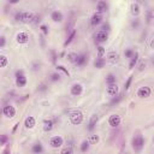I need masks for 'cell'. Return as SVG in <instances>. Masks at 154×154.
I'll list each match as a JSON object with an SVG mask.
<instances>
[{
  "mask_svg": "<svg viewBox=\"0 0 154 154\" xmlns=\"http://www.w3.org/2000/svg\"><path fill=\"white\" fill-rule=\"evenodd\" d=\"M153 64H154V57H153Z\"/></svg>",
  "mask_w": 154,
  "mask_h": 154,
  "instance_id": "cell-49",
  "label": "cell"
},
{
  "mask_svg": "<svg viewBox=\"0 0 154 154\" xmlns=\"http://www.w3.org/2000/svg\"><path fill=\"white\" fill-rule=\"evenodd\" d=\"M51 18H52V21L55 22V23H60V22L63 21V18H64V16H63V13H61L60 11L55 10V11H52Z\"/></svg>",
  "mask_w": 154,
  "mask_h": 154,
  "instance_id": "cell-15",
  "label": "cell"
},
{
  "mask_svg": "<svg viewBox=\"0 0 154 154\" xmlns=\"http://www.w3.org/2000/svg\"><path fill=\"white\" fill-rule=\"evenodd\" d=\"M120 122H122V118L118 115H112L108 118V124L111 128H118L120 125Z\"/></svg>",
  "mask_w": 154,
  "mask_h": 154,
  "instance_id": "cell-10",
  "label": "cell"
},
{
  "mask_svg": "<svg viewBox=\"0 0 154 154\" xmlns=\"http://www.w3.org/2000/svg\"><path fill=\"white\" fill-rule=\"evenodd\" d=\"M134 54H135V52L131 50V48H128V50H125V52H124V57L128 59H131L134 57Z\"/></svg>",
  "mask_w": 154,
  "mask_h": 154,
  "instance_id": "cell-31",
  "label": "cell"
},
{
  "mask_svg": "<svg viewBox=\"0 0 154 154\" xmlns=\"http://www.w3.org/2000/svg\"><path fill=\"white\" fill-rule=\"evenodd\" d=\"M40 15H35V19H34V24H37L39 22H40Z\"/></svg>",
  "mask_w": 154,
  "mask_h": 154,
  "instance_id": "cell-43",
  "label": "cell"
},
{
  "mask_svg": "<svg viewBox=\"0 0 154 154\" xmlns=\"http://www.w3.org/2000/svg\"><path fill=\"white\" fill-rule=\"evenodd\" d=\"M31 152H33L34 154H42V152H44L42 144L40 143V142L34 143V144H33V147H31Z\"/></svg>",
  "mask_w": 154,
  "mask_h": 154,
  "instance_id": "cell-21",
  "label": "cell"
},
{
  "mask_svg": "<svg viewBox=\"0 0 154 154\" xmlns=\"http://www.w3.org/2000/svg\"><path fill=\"white\" fill-rule=\"evenodd\" d=\"M131 144H133V149L136 153H140L142 151V148L144 147V139H143V136L142 135L134 136V139L131 141Z\"/></svg>",
  "mask_w": 154,
  "mask_h": 154,
  "instance_id": "cell-1",
  "label": "cell"
},
{
  "mask_svg": "<svg viewBox=\"0 0 154 154\" xmlns=\"http://www.w3.org/2000/svg\"><path fill=\"white\" fill-rule=\"evenodd\" d=\"M35 19V15L33 12H29V11H23L22 12V21L23 23L29 24V23H34Z\"/></svg>",
  "mask_w": 154,
  "mask_h": 154,
  "instance_id": "cell-5",
  "label": "cell"
},
{
  "mask_svg": "<svg viewBox=\"0 0 154 154\" xmlns=\"http://www.w3.org/2000/svg\"><path fill=\"white\" fill-rule=\"evenodd\" d=\"M60 154H74V149L71 147H65L60 151Z\"/></svg>",
  "mask_w": 154,
  "mask_h": 154,
  "instance_id": "cell-32",
  "label": "cell"
},
{
  "mask_svg": "<svg viewBox=\"0 0 154 154\" xmlns=\"http://www.w3.org/2000/svg\"><path fill=\"white\" fill-rule=\"evenodd\" d=\"M149 47L152 48V50H154V39L151 40V42H149Z\"/></svg>",
  "mask_w": 154,
  "mask_h": 154,
  "instance_id": "cell-45",
  "label": "cell"
},
{
  "mask_svg": "<svg viewBox=\"0 0 154 154\" xmlns=\"http://www.w3.org/2000/svg\"><path fill=\"white\" fill-rule=\"evenodd\" d=\"M144 68H146V63H144V61L140 63V65H139V71H142Z\"/></svg>",
  "mask_w": 154,
  "mask_h": 154,
  "instance_id": "cell-42",
  "label": "cell"
},
{
  "mask_svg": "<svg viewBox=\"0 0 154 154\" xmlns=\"http://www.w3.org/2000/svg\"><path fill=\"white\" fill-rule=\"evenodd\" d=\"M53 126H54L53 120L48 119V120H45V122H44V131L50 133V131L52 130V129H53Z\"/></svg>",
  "mask_w": 154,
  "mask_h": 154,
  "instance_id": "cell-22",
  "label": "cell"
},
{
  "mask_svg": "<svg viewBox=\"0 0 154 154\" xmlns=\"http://www.w3.org/2000/svg\"><path fill=\"white\" fill-rule=\"evenodd\" d=\"M120 100H122V96H120V95L118 96L117 99H116V98H113V100L111 101V105H115V104H117V102H118V101H120Z\"/></svg>",
  "mask_w": 154,
  "mask_h": 154,
  "instance_id": "cell-41",
  "label": "cell"
},
{
  "mask_svg": "<svg viewBox=\"0 0 154 154\" xmlns=\"http://www.w3.org/2000/svg\"><path fill=\"white\" fill-rule=\"evenodd\" d=\"M133 27H134V28H137V27H139V19H136V21L133 22Z\"/></svg>",
  "mask_w": 154,
  "mask_h": 154,
  "instance_id": "cell-44",
  "label": "cell"
},
{
  "mask_svg": "<svg viewBox=\"0 0 154 154\" xmlns=\"http://www.w3.org/2000/svg\"><path fill=\"white\" fill-rule=\"evenodd\" d=\"M7 63H9V59H7V57L4 55V54L0 55V66H1V68H6Z\"/></svg>",
  "mask_w": 154,
  "mask_h": 154,
  "instance_id": "cell-29",
  "label": "cell"
},
{
  "mask_svg": "<svg viewBox=\"0 0 154 154\" xmlns=\"http://www.w3.org/2000/svg\"><path fill=\"white\" fill-rule=\"evenodd\" d=\"M77 57H78V54H77V53L71 52V53H69V54H68V60H69V61H71V63H76Z\"/></svg>",
  "mask_w": 154,
  "mask_h": 154,
  "instance_id": "cell-30",
  "label": "cell"
},
{
  "mask_svg": "<svg viewBox=\"0 0 154 154\" xmlns=\"http://www.w3.org/2000/svg\"><path fill=\"white\" fill-rule=\"evenodd\" d=\"M88 141H89L90 144H96L100 141V137H99V135H90V136H89V139H88Z\"/></svg>",
  "mask_w": 154,
  "mask_h": 154,
  "instance_id": "cell-27",
  "label": "cell"
},
{
  "mask_svg": "<svg viewBox=\"0 0 154 154\" xmlns=\"http://www.w3.org/2000/svg\"><path fill=\"white\" fill-rule=\"evenodd\" d=\"M107 11V4L106 1H98V4H96V12L98 13H104V12H106Z\"/></svg>",
  "mask_w": 154,
  "mask_h": 154,
  "instance_id": "cell-18",
  "label": "cell"
},
{
  "mask_svg": "<svg viewBox=\"0 0 154 154\" xmlns=\"http://www.w3.org/2000/svg\"><path fill=\"white\" fill-rule=\"evenodd\" d=\"M101 22H102V15L95 12L92 16V18H90V24H92V26H94V27H96V26H99Z\"/></svg>",
  "mask_w": 154,
  "mask_h": 154,
  "instance_id": "cell-12",
  "label": "cell"
},
{
  "mask_svg": "<svg viewBox=\"0 0 154 154\" xmlns=\"http://www.w3.org/2000/svg\"><path fill=\"white\" fill-rule=\"evenodd\" d=\"M137 61H139V53L135 52L134 57L130 59V64H129V69H134V66L137 64Z\"/></svg>",
  "mask_w": 154,
  "mask_h": 154,
  "instance_id": "cell-25",
  "label": "cell"
},
{
  "mask_svg": "<svg viewBox=\"0 0 154 154\" xmlns=\"http://www.w3.org/2000/svg\"><path fill=\"white\" fill-rule=\"evenodd\" d=\"M70 122H71V124H74V125H79L81 123L83 122V113L78 111V110H75V111H72L70 113Z\"/></svg>",
  "mask_w": 154,
  "mask_h": 154,
  "instance_id": "cell-2",
  "label": "cell"
},
{
  "mask_svg": "<svg viewBox=\"0 0 154 154\" xmlns=\"http://www.w3.org/2000/svg\"><path fill=\"white\" fill-rule=\"evenodd\" d=\"M123 154H129V153H123Z\"/></svg>",
  "mask_w": 154,
  "mask_h": 154,
  "instance_id": "cell-50",
  "label": "cell"
},
{
  "mask_svg": "<svg viewBox=\"0 0 154 154\" xmlns=\"http://www.w3.org/2000/svg\"><path fill=\"white\" fill-rule=\"evenodd\" d=\"M40 29H41V31L45 34V35H47L48 34V28H47V26H45V24H42L41 27H40Z\"/></svg>",
  "mask_w": 154,
  "mask_h": 154,
  "instance_id": "cell-40",
  "label": "cell"
},
{
  "mask_svg": "<svg viewBox=\"0 0 154 154\" xmlns=\"http://www.w3.org/2000/svg\"><path fill=\"white\" fill-rule=\"evenodd\" d=\"M16 84H17V87H19V88L26 87V84H27V77L24 76L23 70L16 71Z\"/></svg>",
  "mask_w": 154,
  "mask_h": 154,
  "instance_id": "cell-3",
  "label": "cell"
},
{
  "mask_svg": "<svg viewBox=\"0 0 154 154\" xmlns=\"http://www.w3.org/2000/svg\"><path fill=\"white\" fill-rule=\"evenodd\" d=\"M89 146H90L89 141H88V140H84L82 143H81V152H82V153H86V152L89 149Z\"/></svg>",
  "mask_w": 154,
  "mask_h": 154,
  "instance_id": "cell-28",
  "label": "cell"
},
{
  "mask_svg": "<svg viewBox=\"0 0 154 154\" xmlns=\"http://www.w3.org/2000/svg\"><path fill=\"white\" fill-rule=\"evenodd\" d=\"M107 39H108V33L105 30H99L98 33L95 34V40H96V42H99V44L106 42Z\"/></svg>",
  "mask_w": 154,
  "mask_h": 154,
  "instance_id": "cell-6",
  "label": "cell"
},
{
  "mask_svg": "<svg viewBox=\"0 0 154 154\" xmlns=\"http://www.w3.org/2000/svg\"><path fill=\"white\" fill-rule=\"evenodd\" d=\"M107 60H108L110 63H112V64L118 63V61H119V54H118L117 52H110V53L107 54Z\"/></svg>",
  "mask_w": 154,
  "mask_h": 154,
  "instance_id": "cell-19",
  "label": "cell"
},
{
  "mask_svg": "<svg viewBox=\"0 0 154 154\" xmlns=\"http://www.w3.org/2000/svg\"><path fill=\"white\" fill-rule=\"evenodd\" d=\"M87 61H88V58H87V55L84 54V53H81V54H78V57H77V60H76V65L77 66H84L86 64H87Z\"/></svg>",
  "mask_w": 154,
  "mask_h": 154,
  "instance_id": "cell-16",
  "label": "cell"
},
{
  "mask_svg": "<svg viewBox=\"0 0 154 154\" xmlns=\"http://www.w3.org/2000/svg\"><path fill=\"white\" fill-rule=\"evenodd\" d=\"M106 92H107V94H108L110 96H116V95L118 94V92H119V87L117 86V83L110 84V86H107Z\"/></svg>",
  "mask_w": 154,
  "mask_h": 154,
  "instance_id": "cell-14",
  "label": "cell"
},
{
  "mask_svg": "<svg viewBox=\"0 0 154 154\" xmlns=\"http://www.w3.org/2000/svg\"><path fill=\"white\" fill-rule=\"evenodd\" d=\"M3 154H10V148H5L4 152H3Z\"/></svg>",
  "mask_w": 154,
  "mask_h": 154,
  "instance_id": "cell-47",
  "label": "cell"
},
{
  "mask_svg": "<svg viewBox=\"0 0 154 154\" xmlns=\"http://www.w3.org/2000/svg\"><path fill=\"white\" fill-rule=\"evenodd\" d=\"M16 41L21 45H24L29 41V34L27 31H19V33L16 35Z\"/></svg>",
  "mask_w": 154,
  "mask_h": 154,
  "instance_id": "cell-8",
  "label": "cell"
},
{
  "mask_svg": "<svg viewBox=\"0 0 154 154\" xmlns=\"http://www.w3.org/2000/svg\"><path fill=\"white\" fill-rule=\"evenodd\" d=\"M105 64H106V60H105V58H96L95 61H94V66L96 69H102L105 66Z\"/></svg>",
  "mask_w": 154,
  "mask_h": 154,
  "instance_id": "cell-24",
  "label": "cell"
},
{
  "mask_svg": "<svg viewBox=\"0 0 154 154\" xmlns=\"http://www.w3.org/2000/svg\"><path fill=\"white\" fill-rule=\"evenodd\" d=\"M76 34H77V31H76V29H74L71 31V33L69 34V36H68V39L65 40V42H64V47H66V46H69L72 41H74V39H75V36H76Z\"/></svg>",
  "mask_w": 154,
  "mask_h": 154,
  "instance_id": "cell-23",
  "label": "cell"
},
{
  "mask_svg": "<svg viewBox=\"0 0 154 154\" xmlns=\"http://www.w3.org/2000/svg\"><path fill=\"white\" fill-rule=\"evenodd\" d=\"M35 125H36V119L33 116H28L26 120H24V126L27 129H33Z\"/></svg>",
  "mask_w": 154,
  "mask_h": 154,
  "instance_id": "cell-13",
  "label": "cell"
},
{
  "mask_svg": "<svg viewBox=\"0 0 154 154\" xmlns=\"http://www.w3.org/2000/svg\"><path fill=\"white\" fill-rule=\"evenodd\" d=\"M64 144V140H63V137L61 136H53L51 137V140H50V146L52 148H59L61 147V146Z\"/></svg>",
  "mask_w": 154,
  "mask_h": 154,
  "instance_id": "cell-4",
  "label": "cell"
},
{
  "mask_svg": "<svg viewBox=\"0 0 154 154\" xmlns=\"http://www.w3.org/2000/svg\"><path fill=\"white\" fill-rule=\"evenodd\" d=\"M104 54H105V48L102 46L98 47V58H104Z\"/></svg>",
  "mask_w": 154,
  "mask_h": 154,
  "instance_id": "cell-34",
  "label": "cell"
},
{
  "mask_svg": "<svg viewBox=\"0 0 154 154\" xmlns=\"http://www.w3.org/2000/svg\"><path fill=\"white\" fill-rule=\"evenodd\" d=\"M98 120H99V117L96 116V115L92 116L90 120H89V124H88V130L89 131H92V130H94V129H95V125H96V123H98Z\"/></svg>",
  "mask_w": 154,
  "mask_h": 154,
  "instance_id": "cell-20",
  "label": "cell"
},
{
  "mask_svg": "<svg viewBox=\"0 0 154 154\" xmlns=\"http://www.w3.org/2000/svg\"><path fill=\"white\" fill-rule=\"evenodd\" d=\"M22 12H23V11H18L17 13H16V16H15V19H16V21H18V22L22 21Z\"/></svg>",
  "mask_w": 154,
  "mask_h": 154,
  "instance_id": "cell-38",
  "label": "cell"
},
{
  "mask_svg": "<svg viewBox=\"0 0 154 154\" xmlns=\"http://www.w3.org/2000/svg\"><path fill=\"white\" fill-rule=\"evenodd\" d=\"M18 125H19V123H16V125H15V126H13V129H12V133H16V130H17Z\"/></svg>",
  "mask_w": 154,
  "mask_h": 154,
  "instance_id": "cell-46",
  "label": "cell"
},
{
  "mask_svg": "<svg viewBox=\"0 0 154 154\" xmlns=\"http://www.w3.org/2000/svg\"><path fill=\"white\" fill-rule=\"evenodd\" d=\"M70 92H71V95H74V96H79L81 94H82V92H83V86L81 84V83H75V84H72Z\"/></svg>",
  "mask_w": 154,
  "mask_h": 154,
  "instance_id": "cell-11",
  "label": "cell"
},
{
  "mask_svg": "<svg viewBox=\"0 0 154 154\" xmlns=\"http://www.w3.org/2000/svg\"><path fill=\"white\" fill-rule=\"evenodd\" d=\"M116 75H113V74H108L107 76H106V83H107V86H110V84H115L116 83Z\"/></svg>",
  "mask_w": 154,
  "mask_h": 154,
  "instance_id": "cell-26",
  "label": "cell"
},
{
  "mask_svg": "<svg viewBox=\"0 0 154 154\" xmlns=\"http://www.w3.org/2000/svg\"><path fill=\"white\" fill-rule=\"evenodd\" d=\"M152 94V89L149 87H141L139 90H137V96L141 99H144V98H148Z\"/></svg>",
  "mask_w": 154,
  "mask_h": 154,
  "instance_id": "cell-9",
  "label": "cell"
},
{
  "mask_svg": "<svg viewBox=\"0 0 154 154\" xmlns=\"http://www.w3.org/2000/svg\"><path fill=\"white\" fill-rule=\"evenodd\" d=\"M5 44H6V39H5V36H1L0 37V48H4Z\"/></svg>",
  "mask_w": 154,
  "mask_h": 154,
  "instance_id": "cell-39",
  "label": "cell"
},
{
  "mask_svg": "<svg viewBox=\"0 0 154 154\" xmlns=\"http://www.w3.org/2000/svg\"><path fill=\"white\" fill-rule=\"evenodd\" d=\"M57 70H60V71H63L64 74L66 75V76H69V75H70V74H69V71H68V69H65V68H64L63 65H57Z\"/></svg>",
  "mask_w": 154,
  "mask_h": 154,
  "instance_id": "cell-37",
  "label": "cell"
},
{
  "mask_svg": "<svg viewBox=\"0 0 154 154\" xmlns=\"http://www.w3.org/2000/svg\"><path fill=\"white\" fill-rule=\"evenodd\" d=\"M9 141V136L7 135H1V139H0V144L1 146H5Z\"/></svg>",
  "mask_w": 154,
  "mask_h": 154,
  "instance_id": "cell-35",
  "label": "cell"
},
{
  "mask_svg": "<svg viewBox=\"0 0 154 154\" xmlns=\"http://www.w3.org/2000/svg\"><path fill=\"white\" fill-rule=\"evenodd\" d=\"M51 82H57V81H59L60 79V75L58 74V72H54V74L51 75Z\"/></svg>",
  "mask_w": 154,
  "mask_h": 154,
  "instance_id": "cell-33",
  "label": "cell"
},
{
  "mask_svg": "<svg viewBox=\"0 0 154 154\" xmlns=\"http://www.w3.org/2000/svg\"><path fill=\"white\" fill-rule=\"evenodd\" d=\"M40 89H41V90H45V89H46V88H45V84H42V86H41V88H40Z\"/></svg>",
  "mask_w": 154,
  "mask_h": 154,
  "instance_id": "cell-48",
  "label": "cell"
},
{
  "mask_svg": "<svg viewBox=\"0 0 154 154\" xmlns=\"http://www.w3.org/2000/svg\"><path fill=\"white\" fill-rule=\"evenodd\" d=\"M130 12H131V15L134 16V17H137V16L140 15V12H141L140 4L139 3H133L130 5Z\"/></svg>",
  "mask_w": 154,
  "mask_h": 154,
  "instance_id": "cell-17",
  "label": "cell"
},
{
  "mask_svg": "<svg viewBox=\"0 0 154 154\" xmlns=\"http://www.w3.org/2000/svg\"><path fill=\"white\" fill-rule=\"evenodd\" d=\"M131 81H133V76H130V77H129V78H128V81H126V82H125V84H124V89H125V90H128V89L130 88Z\"/></svg>",
  "mask_w": 154,
  "mask_h": 154,
  "instance_id": "cell-36",
  "label": "cell"
},
{
  "mask_svg": "<svg viewBox=\"0 0 154 154\" xmlns=\"http://www.w3.org/2000/svg\"><path fill=\"white\" fill-rule=\"evenodd\" d=\"M3 113L6 118H13L16 116V108L11 105H6L3 107Z\"/></svg>",
  "mask_w": 154,
  "mask_h": 154,
  "instance_id": "cell-7",
  "label": "cell"
}]
</instances>
